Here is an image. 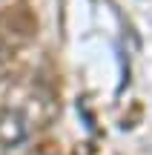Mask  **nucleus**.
I'll use <instances>...</instances> for the list:
<instances>
[{"label":"nucleus","instance_id":"nucleus-1","mask_svg":"<svg viewBox=\"0 0 152 155\" xmlns=\"http://www.w3.org/2000/svg\"><path fill=\"white\" fill-rule=\"evenodd\" d=\"M26 121L11 109H0V150H15L26 141Z\"/></svg>","mask_w":152,"mask_h":155}]
</instances>
